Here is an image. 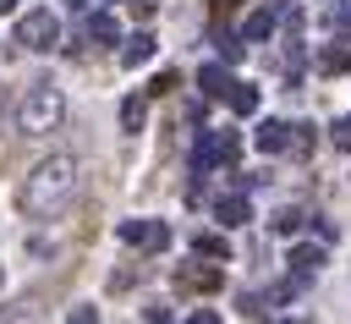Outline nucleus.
<instances>
[{
    "label": "nucleus",
    "mask_w": 351,
    "mask_h": 324,
    "mask_svg": "<svg viewBox=\"0 0 351 324\" xmlns=\"http://www.w3.org/2000/svg\"><path fill=\"white\" fill-rule=\"evenodd\" d=\"M176 286L192 291V297H208V291L225 286V275H219V264H181V269H176Z\"/></svg>",
    "instance_id": "nucleus-5"
},
{
    "label": "nucleus",
    "mask_w": 351,
    "mask_h": 324,
    "mask_svg": "<svg viewBox=\"0 0 351 324\" xmlns=\"http://www.w3.org/2000/svg\"><path fill=\"white\" fill-rule=\"evenodd\" d=\"M214 220H219V225H247V220H252V203H247L241 192H230V198L214 203Z\"/></svg>",
    "instance_id": "nucleus-7"
},
{
    "label": "nucleus",
    "mask_w": 351,
    "mask_h": 324,
    "mask_svg": "<svg viewBox=\"0 0 351 324\" xmlns=\"http://www.w3.org/2000/svg\"><path fill=\"white\" fill-rule=\"evenodd\" d=\"M291 269L296 275H318L324 269V247H291Z\"/></svg>",
    "instance_id": "nucleus-14"
},
{
    "label": "nucleus",
    "mask_w": 351,
    "mask_h": 324,
    "mask_svg": "<svg viewBox=\"0 0 351 324\" xmlns=\"http://www.w3.org/2000/svg\"><path fill=\"white\" fill-rule=\"evenodd\" d=\"M192 247H197V258H230V242H225V236H214V231H197V236H192Z\"/></svg>",
    "instance_id": "nucleus-13"
},
{
    "label": "nucleus",
    "mask_w": 351,
    "mask_h": 324,
    "mask_svg": "<svg viewBox=\"0 0 351 324\" xmlns=\"http://www.w3.org/2000/svg\"><path fill=\"white\" fill-rule=\"evenodd\" d=\"M302 220H307L302 209H280V214H274V231H280V236H296V231H302Z\"/></svg>",
    "instance_id": "nucleus-17"
},
{
    "label": "nucleus",
    "mask_w": 351,
    "mask_h": 324,
    "mask_svg": "<svg viewBox=\"0 0 351 324\" xmlns=\"http://www.w3.org/2000/svg\"><path fill=\"white\" fill-rule=\"evenodd\" d=\"M121 242L126 247H170V225H159V220H121Z\"/></svg>",
    "instance_id": "nucleus-6"
},
{
    "label": "nucleus",
    "mask_w": 351,
    "mask_h": 324,
    "mask_svg": "<svg viewBox=\"0 0 351 324\" xmlns=\"http://www.w3.org/2000/svg\"><path fill=\"white\" fill-rule=\"evenodd\" d=\"M208 5H214V16H225V11H236L241 0H208Z\"/></svg>",
    "instance_id": "nucleus-23"
},
{
    "label": "nucleus",
    "mask_w": 351,
    "mask_h": 324,
    "mask_svg": "<svg viewBox=\"0 0 351 324\" xmlns=\"http://www.w3.org/2000/svg\"><path fill=\"white\" fill-rule=\"evenodd\" d=\"M340 33H346V38H351V11H340Z\"/></svg>",
    "instance_id": "nucleus-24"
},
{
    "label": "nucleus",
    "mask_w": 351,
    "mask_h": 324,
    "mask_svg": "<svg viewBox=\"0 0 351 324\" xmlns=\"http://www.w3.org/2000/svg\"><path fill=\"white\" fill-rule=\"evenodd\" d=\"M60 121H66V99H60V88L33 82V88L22 93V104H16V126H22L27 137H44V132H55Z\"/></svg>",
    "instance_id": "nucleus-2"
},
{
    "label": "nucleus",
    "mask_w": 351,
    "mask_h": 324,
    "mask_svg": "<svg viewBox=\"0 0 351 324\" xmlns=\"http://www.w3.org/2000/svg\"><path fill=\"white\" fill-rule=\"evenodd\" d=\"M88 38H99V44H115V38H121V27H115V16H110V11H99V16H88Z\"/></svg>",
    "instance_id": "nucleus-15"
},
{
    "label": "nucleus",
    "mask_w": 351,
    "mask_h": 324,
    "mask_svg": "<svg viewBox=\"0 0 351 324\" xmlns=\"http://www.w3.org/2000/svg\"><path fill=\"white\" fill-rule=\"evenodd\" d=\"M71 5H82V0H71Z\"/></svg>",
    "instance_id": "nucleus-26"
},
{
    "label": "nucleus",
    "mask_w": 351,
    "mask_h": 324,
    "mask_svg": "<svg viewBox=\"0 0 351 324\" xmlns=\"http://www.w3.org/2000/svg\"><path fill=\"white\" fill-rule=\"evenodd\" d=\"M274 22H280V11H269V5H263V11H252V16H247L241 38H269V33H274Z\"/></svg>",
    "instance_id": "nucleus-12"
},
{
    "label": "nucleus",
    "mask_w": 351,
    "mask_h": 324,
    "mask_svg": "<svg viewBox=\"0 0 351 324\" xmlns=\"http://www.w3.org/2000/svg\"><path fill=\"white\" fill-rule=\"evenodd\" d=\"M236 154H241V137H236V132H203L197 148H192V170L203 176V170H214V165H230Z\"/></svg>",
    "instance_id": "nucleus-3"
},
{
    "label": "nucleus",
    "mask_w": 351,
    "mask_h": 324,
    "mask_svg": "<svg viewBox=\"0 0 351 324\" xmlns=\"http://www.w3.org/2000/svg\"><path fill=\"white\" fill-rule=\"evenodd\" d=\"M329 137H335V148H346V154H351V115H340V121L329 126Z\"/></svg>",
    "instance_id": "nucleus-20"
},
{
    "label": "nucleus",
    "mask_w": 351,
    "mask_h": 324,
    "mask_svg": "<svg viewBox=\"0 0 351 324\" xmlns=\"http://www.w3.org/2000/svg\"><path fill=\"white\" fill-rule=\"evenodd\" d=\"M219 55H225V60H236V55H241V44H236L230 33H219Z\"/></svg>",
    "instance_id": "nucleus-22"
},
{
    "label": "nucleus",
    "mask_w": 351,
    "mask_h": 324,
    "mask_svg": "<svg viewBox=\"0 0 351 324\" xmlns=\"http://www.w3.org/2000/svg\"><path fill=\"white\" fill-rule=\"evenodd\" d=\"M285 137H291V126H285V121H258V132H252V143H258L263 154H280V148H285Z\"/></svg>",
    "instance_id": "nucleus-9"
},
{
    "label": "nucleus",
    "mask_w": 351,
    "mask_h": 324,
    "mask_svg": "<svg viewBox=\"0 0 351 324\" xmlns=\"http://www.w3.org/2000/svg\"><path fill=\"white\" fill-rule=\"evenodd\" d=\"M225 104H230L236 115H252V110H258V88H252V82H230V93H225Z\"/></svg>",
    "instance_id": "nucleus-11"
},
{
    "label": "nucleus",
    "mask_w": 351,
    "mask_h": 324,
    "mask_svg": "<svg viewBox=\"0 0 351 324\" xmlns=\"http://www.w3.org/2000/svg\"><path fill=\"white\" fill-rule=\"evenodd\" d=\"M16 5H22V0H0V11H16Z\"/></svg>",
    "instance_id": "nucleus-25"
},
{
    "label": "nucleus",
    "mask_w": 351,
    "mask_h": 324,
    "mask_svg": "<svg viewBox=\"0 0 351 324\" xmlns=\"http://www.w3.org/2000/svg\"><path fill=\"white\" fill-rule=\"evenodd\" d=\"M170 88H176V71H159V77L148 82V93H170Z\"/></svg>",
    "instance_id": "nucleus-21"
},
{
    "label": "nucleus",
    "mask_w": 351,
    "mask_h": 324,
    "mask_svg": "<svg viewBox=\"0 0 351 324\" xmlns=\"http://www.w3.org/2000/svg\"><path fill=\"white\" fill-rule=\"evenodd\" d=\"M71 198H77V159L71 154H49V159H38L27 170V181L16 192V209L27 220H55Z\"/></svg>",
    "instance_id": "nucleus-1"
},
{
    "label": "nucleus",
    "mask_w": 351,
    "mask_h": 324,
    "mask_svg": "<svg viewBox=\"0 0 351 324\" xmlns=\"http://www.w3.org/2000/svg\"><path fill=\"white\" fill-rule=\"evenodd\" d=\"M143 121H148V104L132 93V99H121V126L126 132H143Z\"/></svg>",
    "instance_id": "nucleus-16"
},
{
    "label": "nucleus",
    "mask_w": 351,
    "mask_h": 324,
    "mask_svg": "<svg viewBox=\"0 0 351 324\" xmlns=\"http://www.w3.org/2000/svg\"><path fill=\"white\" fill-rule=\"evenodd\" d=\"M230 82H236V77H230L225 66H203V71H197V88H203V99H225V93H230Z\"/></svg>",
    "instance_id": "nucleus-8"
},
{
    "label": "nucleus",
    "mask_w": 351,
    "mask_h": 324,
    "mask_svg": "<svg viewBox=\"0 0 351 324\" xmlns=\"http://www.w3.org/2000/svg\"><path fill=\"white\" fill-rule=\"evenodd\" d=\"M16 44H22V49H55V44H60L55 11H27V16L16 22Z\"/></svg>",
    "instance_id": "nucleus-4"
},
{
    "label": "nucleus",
    "mask_w": 351,
    "mask_h": 324,
    "mask_svg": "<svg viewBox=\"0 0 351 324\" xmlns=\"http://www.w3.org/2000/svg\"><path fill=\"white\" fill-rule=\"evenodd\" d=\"M318 66H324V71H346V66H351V55H346V49H324V55H318Z\"/></svg>",
    "instance_id": "nucleus-19"
},
{
    "label": "nucleus",
    "mask_w": 351,
    "mask_h": 324,
    "mask_svg": "<svg viewBox=\"0 0 351 324\" xmlns=\"http://www.w3.org/2000/svg\"><path fill=\"white\" fill-rule=\"evenodd\" d=\"M0 280H5V269H0Z\"/></svg>",
    "instance_id": "nucleus-27"
},
{
    "label": "nucleus",
    "mask_w": 351,
    "mask_h": 324,
    "mask_svg": "<svg viewBox=\"0 0 351 324\" xmlns=\"http://www.w3.org/2000/svg\"><path fill=\"white\" fill-rule=\"evenodd\" d=\"M143 60H154V33H132L121 49V66H143Z\"/></svg>",
    "instance_id": "nucleus-10"
},
{
    "label": "nucleus",
    "mask_w": 351,
    "mask_h": 324,
    "mask_svg": "<svg viewBox=\"0 0 351 324\" xmlns=\"http://www.w3.org/2000/svg\"><path fill=\"white\" fill-rule=\"evenodd\" d=\"M285 148H296V154H313V126H307V121H302V126H291Z\"/></svg>",
    "instance_id": "nucleus-18"
}]
</instances>
